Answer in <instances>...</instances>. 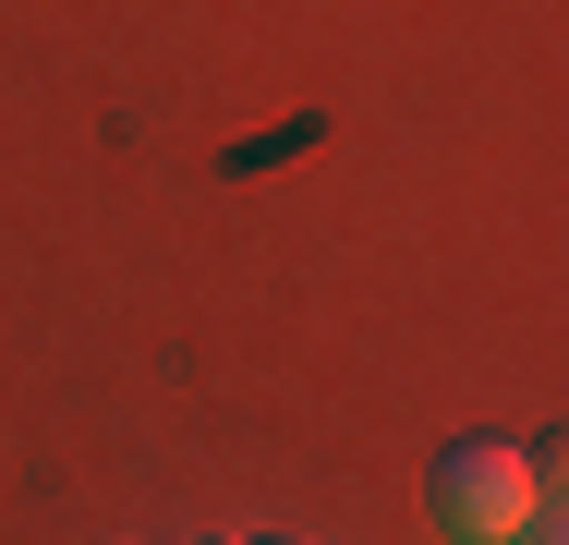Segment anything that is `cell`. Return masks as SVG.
Segmentation results:
<instances>
[{"instance_id":"1","label":"cell","mask_w":569,"mask_h":545,"mask_svg":"<svg viewBox=\"0 0 569 545\" xmlns=\"http://www.w3.org/2000/svg\"><path fill=\"white\" fill-rule=\"evenodd\" d=\"M546 497H533V460L509 448V436H449L437 448V473H425V522L437 545H521Z\"/></svg>"},{"instance_id":"3","label":"cell","mask_w":569,"mask_h":545,"mask_svg":"<svg viewBox=\"0 0 569 545\" xmlns=\"http://www.w3.org/2000/svg\"><path fill=\"white\" fill-rule=\"evenodd\" d=\"M521 545H569V509H533V522H521Z\"/></svg>"},{"instance_id":"4","label":"cell","mask_w":569,"mask_h":545,"mask_svg":"<svg viewBox=\"0 0 569 545\" xmlns=\"http://www.w3.org/2000/svg\"><path fill=\"white\" fill-rule=\"evenodd\" d=\"M254 545H316V534H254Z\"/></svg>"},{"instance_id":"2","label":"cell","mask_w":569,"mask_h":545,"mask_svg":"<svg viewBox=\"0 0 569 545\" xmlns=\"http://www.w3.org/2000/svg\"><path fill=\"white\" fill-rule=\"evenodd\" d=\"M521 460H533V497H546V509H569V425H546Z\"/></svg>"}]
</instances>
